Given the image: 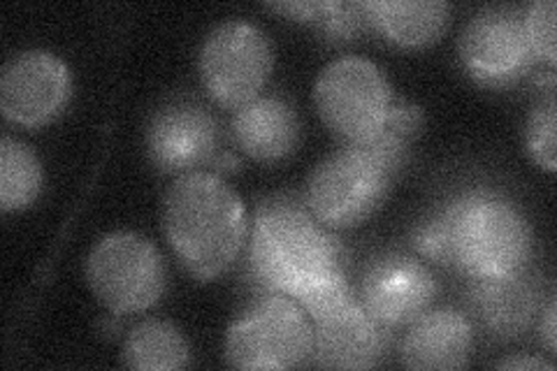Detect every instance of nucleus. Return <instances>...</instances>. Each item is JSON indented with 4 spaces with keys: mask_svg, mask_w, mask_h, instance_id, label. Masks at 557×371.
<instances>
[{
    "mask_svg": "<svg viewBox=\"0 0 557 371\" xmlns=\"http://www.w3.org/2000/svg\"><path fill=\"white\" fill-rule=\"evenodd\" d=\"M472 302L481 323L499 334L513 337L525 330L534 311V293L525 279L518 274L476 279L472 288Z\"/></svg>",
    "mask_w": 557,
    "mask_h": 371,
    "instance_id": "obj_17",
    "label": "nucleus"
},
{
    "mask_svg": "<svg viewBox=\"0 0 557 371\" xmlns=\"http://www.w3.org/2000/svg\"><path fill=\"white\" fill-rule=\"evenodd\" d=\"M393 170L358 145L330 153L311 170L307 205L330 227H354L368 221L386 200Z\"/></svg>",
    "mask_w": 557,
    "mask_h": 371,
    "instance_id": "obj_4",
    "label": "nucleus"
},
{
    "mask_svg": "<svg viewBox=\"0 0 557 371\" xmlns=\"http://www.w3.org/2000/svg\"><path fill=\"white\" fill-rule=\"evenodd\" d=\"M499 369H513V371H553L555 367L550 362L544 360H536V358H509V360H502L497 362Z\"/></svg>",
    "mask_w": 557,
    "mask_h": 371,
    "instance_id": "obj_24",
    "label": "nucleus"
},
{
    "mask_svg": "<svg viewBox=\"0 0 557 371\" xmlns=\"http://www.w3.org/2000/svg\"><path fill=\"white\" fill-rule=\"evenodd\" d=\"M421 121L423 114L413 104H395L388 116L383 119L379 131L358 147L372 151L381 163H386L395 172L403 165L411 139L416 137L418 128H421Z\"/></svg>",
    "mask_w": 557,
    "mask_h": 371,
    "instance_id": "obj_20",
    "label": "nucleus"
},
{
    "mask_svg": "<svg viewBox=\"0 0 557 371\" xmlns=\"http://www.w3.org/2000/svg\"><path fill=\"white\" fill-rule=\"evenodd\" d=\"M374 318L356 302L317 321L311 356L327 369H370L383 356Z\"/></svg>",
    "mask_w": 557,
    "mask_h": 371,
    "instance_id": "obj_14",
    "label": "nucleus"
},
{
    "mask_svg": "<svg viewBox=\"0 0 557 371\" xmlns=\"http://www.w3.org/2000/svg\"><path fill=\"white\" fill-rule=\"evenodd\" d=\"M472 348V323L456 309H437L416 318L399 358L409 369H462Z\"/></svg>",
    "mask_w": 557,
    "mask_h": 371,
    "instance_id": "obj_13",
    "label": "nucleus"
},
{
    "mask_svg": "<svg viewBox=\"0 0 557 371\" xmlns=\"http://www.w3.org/2000/svg\"><path fill=\"white\" fill-rule=\"evenodd\" d=\"M437 284L425 264L407 256H388L376 260L362 279V302L376 323L407 325L423 316Z\"/></svg>",
    "mask_w": 557,
    "mask_h": 371,
    "instance_id": "obj_12",
    "label": "nucleus"
},
{
    "mask_svg": "<svg viewBox=\"0 0 557 371\" xmlns=\"http://www.w3.org/2000/svg\"><path fill=\"white\" fill-rule=\"evenodd\" d=\"M163 233L184 268L209 281L237 258L247 235V211L221 176L186 172L163 198Z\"/></svg>",
    "mask_w": 557,
    "mask_h": 371,
    "instance_id": "obj_1",
    "label": "nucleus"
},
{
    "mask_svg": "<svg viewBox=\"0 0 557 371\" xmlns=\"http://www.w3.org/2000/svg\"><path fill=\"white\" fill-rule=\"evenodd\" d=\"M233 135L244 153L256 161L274 163L298 147L300 119L284 98L258 96L235 110Z\"/></svg>",
    "mask_w": 557,
    "mask_h": 371,
    "instance_id": "obj_15",
    "label": "nucleus"
},
{
    "mask_svg": "<svg viewBox=\"0 0 557 371\" xmlns=\"http://www.w3.org/2000/svg\"><path fill=\"white\" fill-rule=\"evenodd\" d=\"M298 302L313 316V321H321L325 316H333L348 305H354L351 290H348L346 279L339 270H330L317 279L307 281V284L295 293Z\"/></svg>",
    "mask_w": 557,
    "mask_h": 371,
    "instance_id": "obj_21",
    "label": "nucleus"
},
{
    "mask_svg": "<svg viewBox=\"0 0 557 371\" xmlns=\"http://www.w3.org/2000/svg\"><path fill=\"white\" fill-rule=\"evenodd\" d=\"M313 104L325 126L348 145L370 139L393 108L386 77L362 57L327 63L313 84Z\"/></svg>",
    "mask_w": 557,
    "mask_h": 371,
    "instance_id": "obj_6",
    "label": "nucleus"
},
{
    "mask_svg": "<svg viewBox=\"0 0 557 371\" xmlns=\"http://www.w3.org/2000/svg\"><path fill=\"white\" fill-rule=\"evenodd\" d=\"M555 96L548 94L528 119V149L534 163L548 172H555Z\"/></svg>",
    "mask_w": 557,
    "mask_h": 371,
    "instance_id": "obj_22",
    "label": "nucleus"
},
{
    "mask_svg": "<svg viewBox=\"0 0 557 371\" xmlns=\"http://www.w3.org/2000/svg\"><path fill=\"white\" fill-rule=\"evenodd\" d=\"M448 260L474 279L509 276L532 256V230L520 209L495 193H467L440 219Z\"/></svg>",
    "mask_w": 557,
    "mask_h": 371,
    "instance_id": "obj_2",
    "label": "nucleus"
},
{
    "mask_svg": "<svg viewBox=\"0 0 557 371\" xmlns=\"http://www.w3.org/2000/svg\"><path fill=\"white\" fill-rule=\"evenodd\" d=\"M200 79L223 108H242L260 96L272 73V47L258 26L231 20L209 30L198 54Z\"/></svg>",
    "mask_w": 557,
    "mask_h": 371,
    "instance_id": "obj_7",
    "label": "nucleus"
},
{
    "mask_svg": "<svg viewBox=\"0 0 557 371\" xmlns=\"http://www.w3.org/2000/svg\"><path fill=\"white\" fill-rule=\"evenodd\" d=\"M184 334L168 321H145L128 332L121 362L137 371H170L188 364Z\"/></svg>",
    "mask_w": 557,
    "mask_h": 371,
    "instance_id": "obj_18",
    "label": "nucleus"
},
{
    "mask_svg": "<svg viewBox=\"0 0 557 371\" xmlns=\"http://www.w3.org/2000/svg\"><path fill=\"white\" fill-rule=\"evenodd\" d=\"M84 276L94 297L112 313L145 311L165 290V268L156 246L135 233L102 237L86 258Z\"/></svg>",
    "mask_w": 557,
    "mask_h": 371,
    "instance_id": "obj_5",
    "label": "nucleus"
},
{
    "mask_svg": "<svg viewBox=\"0 0 557 371\" xmlns=\"http://www.w3.org/2000/svg\"><path fill=\"white\" fill-rule=\"evenodd\" d=\"M370 20L403 47L437 42L450 22V5L440 0H381L364 3Z\"/></svg>",
    "mask_w": 557,
    "mask_h": 371,
    "instance_id": "obj_16",
    "label": "nucleus"
},
{
    "mask_svg": "<svg viewBox=\"0 0 557 371\" xmlns=\"http://www.w3.org/2000/svg\"><path fill=\"white\" fill-rule=\"evenodd\" d=\"M542 334H544V344L548 346V350H555V299L548 305L544 323H542Z\"/></svg>",
    "mask_w": 557,
    "mask_h": 371,
    "instance_id": "obj_25",
    "label": "nucleus"
},
{
    "mask_svg": "<svg viewBox=\"0 0 557 371\" xmlns=\"http://www.w3.org/2000/svg\"><path fill=\"white\" fill-rule=\"evenodd\" d=\"M337 244L295 202L274 200L258 209L251 260L258 281L288 295L337 268Z\"/></svg>",
    "mask_w": 557,
    "mask_h": 371,
    "instance_id": "obj_3",
    "label": "nucleus"
},
{
    "mask_svg": "<svg viewBox=\"0 0 557 371\" xmlns=\"http://www.w3.org/2000/svg\"><path fill=\"white\" fill-rule=\"evenodd\" d=\"M42 165L35 151L12 137L0 139V207L22 211L38 200Z\"/></svg>",
    "mask_w": 557,
    "mask_h": 371,
    "instance_id": "obj_19",
    "label": "nucleus"
},
{
    "mask_svg": "<svg viewBox=\"0 0 557 371\" xmlns=\"http://www.w3.org/2000/svg\"><path fill=\"white\" fill-rule=\"evenodd\" d=\"M70 98V75L49 51L28 49L12 57L0 75V110L22 126H42L61 114Z\"/></svg>",
    "mask_w": 557,
    "mask_h": 371,
    "instance_id": "obj_10",
    "label": "nucleus"
},
{
    "mask_svg": "<svg viewBox=\"0 0 557 371\" xmlns=\"http://www.w3.org/2000/svg\"><path fill=\"white\" fill-rule=\"evenodd\" d=\"M460 59L467 73L487 86H507L534 61L525 20L513 8H485L460 33Z\"/></svg>",
    "mask_w": 557,
    "mask_h": 371,
    "instance_id": "obj_9",
    "label": "nucleus"
},
{
    "mask_svg": "<svg viewBox=\"0 0 557 371\" xmlns=\"http://www.w3.org/2000/svg\"><path fill=\"white\" fill-rule=\"evenodd\" d=\"M313 330L298 305L286 297H268L228 330L225 360L235 369H293L307 362Z\"/></svg>",
    "mask_w": 557,
    "mask_h": 371,
    "instance_id": "obj_8",
    "label": "nucleus"
},
{
    "mask_svg": "<svg viewBox=\"0 0 557 371\" xmlns=\"http://www.w3.org/2000/svg\"><path fill=\"white\" fill-rule=\"evenodd\" d=\"M219 165H221V170H223V168H225V170H237V168H239L237 158H235L233 153H223V156H221V161H219Z\"/></svg>",
    "mask_w": 557,
    "mask_h": 371,
    "instance_id": "obj_26",
    "label": "nucleus"
},
{
    "mask_svg": "<svg viewBox=\"0 0 557 371\" xmlns=\"http://www.w3.org/2000/svg\"><path fill=\"white\" fill-rule=\"evenodd\" d=\"M555 0H536L530 5L525 20V33L534 57L544 59L548 65H555L557 47H555Z\"/></svg>",
    "mask_w": 557,
    "mask_h": 371,
    "instance_id": "obj_23",
    "label": "nucleus"
},
{
    "mask_svg": "<svg viewBox=\"0 0 557 371\" xmlns=\"http://www.w3.org/2000/svg\"><path fill=\"white\" fill-rule=\"evenodd\" d=\"M219 126L196 100H172L156 112L147 128V151L163 172H188L212 161Z\"/></svg>",
    "mask_w": 557,
    "mask_h": 371,
    "instance_id": "obj_11",
    "label": "nucleus"
}]
</instances>
